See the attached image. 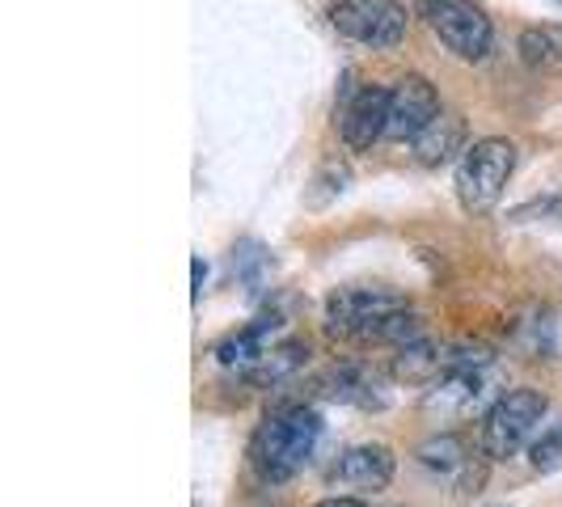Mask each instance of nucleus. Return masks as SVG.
I'll return each mask as SVG.
<instances>
[{
    "label": "nucleus",
    "mask_w": 562,
    "mask_h": 507,
    "mask_svg": "<svg viewBox=\"0 0 562 507\" xmlns=\"http://www.w3.org/2000/svg\"><path fill=\"white\" fill-rule=\"evenodd\" d=\"M322 436V419L310 406H283L258 422L250 440V465L262 482H288L310 465Z\"/></svg>",
    "instance_id": "2"
},
{
    "label": "nucleus",
    "mask_w": 562,
    "mask_h": 507,
    "mask_svg": "<svg viewBox=\"0 0 562 507\" xmlns=\"http://www.w3.org/2000/svg\"><path fill=\"white\" fill-rule=\"evenodd\" d=\"M326 330L347 342H415L423 338L419 313L390 288H338L326 301Z\"/></svg>",
    "instance_id": "1"
},
{
    "label": "nucleus",
    "mask_w": 562,
    "mask_h": 507,
    "mask_svg": "<svg viewBox=\"0 0 562 507\" xmlns=\"http://www.w3.org/2000/svg\"><path fill=\"white\" fill-rule=\"evenodd\" d=\"M474 364H486V360H474ZM470 360H449L445 372L431 381V390L423 397V410H431V415H465L474 402L482 397V376L474 372Z\"/></svg>",
    "instance_id": "9"
},
{
    "label": "nucleus",
    "mask_w": 562,
    "mask_h": 507,
    "mask_svg": "<svg viewBox=\"0 0 562 507\" xmlns=\"http://www.w3.org/2000/svg\"><path fill=\"white\" fill-rule=\"evenodd\" d=\"M394 452L385 444H356L338 457L335 465V482L351 486V491H385L394 482Z\"/></svg>",
    "instance_id": "10"
},
{
    "label": "nucleus",
    "mask_w": 562,
    "mask_h": 507,
    "mask_svg": "<svg viewBox=\"0 0 562 507\" xmlns=\"http://www.w3.org/2000/svg\"><path fill=\"white\" fill-rule=\"evenodd\" d=\"M550 402L537 394V390H507L486 415L479 427V449L491 461H507L525 449L537 436V427L546 419Z\"/></svg>",
    "instance_id": "3"
},
{
    "label": "nucleus",
    "mask_w": 562,
    "mask_h": 507,
    "mask_svg": "<svg viewBox=\"0 0 562 507\" xmlns=\"http://www.w3.org/2000/svg\"><path fill=\"white\" fill-rule=\"evenodd\" d=\"M313 507H368L364 499H322V504H313Z\"/></svg>",
    "instance_id": "17"
},
{
    "label": "nucleus",
    "mask_w": 562,
    "mask_h": 507,
    "mask_svg": "<svg viewBox=\"0 0 562 507\" xmlns=\"http://www.w3.org/2000/svg\"><path fill=\"white\" fill-rule=\"evenodd\" d=\"M305 360H310V347H305V342H283V347H271V351L250 368V376L258 385H280V381H288Z\"/></svg>",
    "instance_id": "14"
},
{
    "label": "nucleus",
    "mask_w": 562,
    "mask_h": 507,
    "mask_svg": "<svg viewBox=\"0 0 562 507\" xmlns=\"http://www.w3.org/2000/svg\"><path fill=\"white\" fill-rule=\"evenodd\" d=\"M415 148V161L427 169L445 166V161H452L457 153H465L470 144H465V119L452 111H440L427 127L419 132V140L411 144Z\"/></svg>",
    "instance_id": "11"
},
{
    "label": "nucleus",
    "mask_w": 562,
    "mask_h": 507,
    "mask_svg": "<svg viewBox=\"0 0 562 507\" xmlns=\"http://www.w3.org/2000/svg\"><path fill=\"white\" fill-rule=\"evenodd\" d=\"M385 127H390V89H381V84H360L338 106V136L356 153L385 140Z\"/></svg>",
    "instance_id": "8"
},
{
    "label": "nucleus",
    "mask_w": 562,
    "mask_h": 507,
    "mask_svg": "<svg viewBox=\"0 0 562 507\" xmlns=\"http://www.w3.org/2000/svg\"><path fill=\"white\" fill-rule=\"evenodd\" d=\"M423 18L431 34L449 47L457 59H482L491 52V18L482 13L474 0H419Z\"/></svg>",
    "instance_id": "6"
},
{
    "label": "nucleus",
    "mask_w": 562,
    "mask_h": 507,
    "mask_svg": "<svg viewBox=\"0 0 562 507\" xmlns=\"http://www.w3.org/2000/svg\"><path fill=\"white\" fill-rule=\"evenodd\" d=\"M516 169V144L499 140V136H486V140H474L461 161H457V195H461V207L465 212H486L495 207L499 195H504L507 178Z\"/></svg>",
    "instance_id": "4"
},
{
    "label": "nucleus",
    "mask_w": 562,
    "mask_h": 507,
    "mask_svg": "<svg viewBox=\"0 0 562 507\" xmlns=\"http://www.w3.org/2000/svg\"><path fill=\"white\" fill-rule=\"evenodd\" d=\"M516 52L533 72H562V26H525L516 38Z\"/></svg>",
    "instance_id": "12"
},
{
    "label": "nucleus",
    "mask_w": 562,
    "mask_h": 507,
    "mask_svg": "<svg viewBox=\"0 0 562 507\" xmlns=\"http://www.w3.org/2000/svg\"><path fill=\"white\" fill-rule=\"evenodd\" d=\"M445 111L440 106V93L436 84L419 77V72H406L402 81L390 89V127H385V140H419V132Z\"/></svg>",
    "instance_id": "7"
},
{
    "label": "nucleus",
    "mask_w": 562,
    "mask_h": 507,
    "mask_svg": "<svg viewBox=\"0 0 562 507\" xmlns=\"http://www.w3.org/2000/svg\"><path fill=\"white\" fill-rule=\"evenodd\" d=\"M529 452H533L537 470H554V465H562V422L546 427V431L533 440V449Z\"/></svg>",
    "instance_id": "16"
},
{
    "label": "nucleus",
    "mask_w": 562,
    "mask_h": 507,
    "mask_svg": "<svg viewBox=\"0 0 562 507\" xmlns=\"http://www.w3.org/2000/svg\"><path fill=\"white\" fill-rule=\"evenodd\" d=\"M415 457H419L427 470H436V474H457V470H465V465H470V449H465V440H461V436H452V431L423 440Z\"/></svg>",
    "instance_id": "15"
},
{
    "label": "nucleus",
    "mask_w": 562,
    "mask_h": 507,
    "mask_svg": "<svg viewBox=\"0 0 562 507\" xmlns=\"http://www.w3.org/2000/svg\"><path fill=\"white\" fill-rule=\"evenodd\" d=\"M445 356H440V347H431L427 338H415V342H406V347H397L394 356V376L397 381H436L440 372H445Z\"/></svg>",
    "instance_id": "13"
},
{
    "label": "nucleus",
    "mask_w": 562,
    "mask_h": 507,
    "mask_svg": "<svg viewBox=\"0 0 562 507\" xmlns=\"http://www.w3.org/2000/svg\"><path fill=\"white\" fill-rule=\"evenodd\" d=\"M406 9L397 0H338L330 4V26L372 52H394L406 38Z\"/></svg>",
    "instance_id": "5"
}]
</instances>
